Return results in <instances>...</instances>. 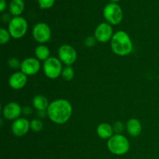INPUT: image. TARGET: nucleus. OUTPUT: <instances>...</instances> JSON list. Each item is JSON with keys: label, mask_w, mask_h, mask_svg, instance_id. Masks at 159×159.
I'll use <instances>...</instances> for the list:
<instances>
[{"label": "nucleus", "mask_w": 159, "mask_h": 159, "mask_svg": "<svg viewBox=\"0 0 159 159\" xmlns=\"http://www.w3.org/2000/svg\"><path fill=\"white\" fill-rule=\"evenodd\" d=\"M27 82V75L22 71L13 73L9 79V85L12 89L19 90L23 89Z\"/></svg>", "instance_id": "nucleus-13"}, {"label": "nucleus", "mask_w": 159, "mask_h": 159, "mask_svg": "<svg viewBox=\"0 0 159 159\" xmlns=\"http://www.w3.org/2000/svg\"><path fill=\"white\" fill-rule=\"evenodd\" d=\"M59 60L67 66H71L77 60V52L72 46L63 44L58 48Z\"/></svg>", "instance_id": "nucleus-7"}, {"label": "nucleus", "mask_w": 159, "mask_h": 159, "mask_svg": "<svg viewBox=\"0 0 159 159\" xmlns=\"http://www.w3.org/2000/svg\"><path fill=\"white\" fill-rule=\"evenodd\" d=\"M41 9H49L54 5V0H38Z\"/></svg>", "instance_id": "nucleus-23"}, {"label": "nucleus", "mask_w": 159, "mask_h": 159, "mask_svg": "<svg viewBox=\"0 0 159 159\" xmlns=\"http://www.w3.org/2000/svg\"><path fill=\"white\" fill-rule=\"evenodd\" d=\"M62 78L67 82H70L75 77V70L71 66H66L63 68L61 73Z\"/></svg>", "instance_id": "nucleus-19"}, {"label": "nucleus", "mask_w": 159, "mask_h": 159, "mask_svg": "<svg viewBox=\"0 0 159 159\" xmlns=\"http://www.w3.org/2000/svg\"><path fill=\"white\" fill-rule=\"evenodd\" d=\"M25 5L23 0H12L9 4L10 12L15 16H20L24 10Z\"/></svg>", "instance_id": "nucleus-18"}, {"label": "nucleus", "mask_w": 159, "mask_h": 159, "mask_svg": "<svg viewBox=\"0 0 159 159\" xmlns=\"http://www.w3.org/2000/svg\"><path fill=\"white\" fill-rule=\"evenodd\" d=\"M11 35L9 34V30L4 29V28H1L0 29V43L1 44H6L10 40Z\"/></svg>", "instance_id": "nucleus-20"}, {"label": "nucleus", "mask_w": 159, "mask_h": 159, "mask_svg": "<svg viewBox=\"0 0 159 159\" xmlns=\"http://www.w3.org/2000/svg\"><path fill=\"white\" fill-rule=\"evenodd\" d=\"M113 130H114L116 134H120L123 131V130H124V125L121 121H117V122H116L113 124Z\"/></svg>", "instance_id": "nucleus-25"}, {"label": "nucleus", "mask_w": 159, "mask_h": 159, "mask_svg": "<svg viewBox=\"0 0 159 159\" xmlns=\"http://www.w3.org/2000/svg\"><path fill=\"white\" fill-rule=\"evenodd\" d=\"M23 113L26 115H29L32 113V110L29 107H25L24 108H23Z\"/></svg>", "instance_id": "nucleus-26"}, {"label": "nucleus", "mask_w": 159, "mask_h": 159, "mask_svg": "<svg viewBox=\"0 0 159 159\" xmlns=\"http://www.w3.org/2000/svg\"><path fill=\"white\" fill-rule=\"evenodd\" d=\"M48 99L42 95L35 96L33 99V106L38 111H45L49 107Z\"/></svg>", "instance_id": "nucleus-16"}, {"label": "nucleus", "mask_w": 159, "mask_h": 159, "mask_svg": "<svg viewBox=\"0 0 159 159\" xmlns=\"http://www.w3.org/2000/svg\"><path fill=\"white\" fill-rule=\"evenodd\" d=\"M8 65L9 68H12V69H17V68H20L21 62L16 57H10L8 60Z\"/></svg>", "instance_id": "nucleus-22"}, {"label": "nucleus", "mask_w": 159, "mask_h": 159, "mask_svg": "<svg viewBox=\"0 0 159 159\" xmlns=\"http://www.w3.org/2000/svg\"><path fill=\"white\" fill-rule=\"evenodd\" d=\"M107 147L113 155H123L127 153L130 149V142L125 136L120 134H116L108 140Z\"/></svg>", "instance_id": "nucleus-3"}, {"label": "nucleus", "mask_w": 159, "mask_h": 159, "mask_svg": "<svg viewBox=\"0 0 159 159\" xmlns=\"http://www.w3.org/2000/svg\"><path fill=\"white\" fill-rule=\"evenodd\" d=\"M113 36V27L108 23H102L96 27L95 30L94 37L96 40L100 43H107L111 40Z\"/></svg>", "instance_id": "nucleus-9"}, {"label": "nucleus", "mask_w": 159, "mask_h": 159, "mask_svg": "<svg viewBox=\"0 0 159 159\" xmlns=\"http://www.w3.org/2000/svg\"><path fill=\"white\" fill-rule=\"evenodd\" d=\"M23 113V108L17 102H11L6 104L2 109L3 117L9 120H16L20 118V116Z\"/></svg>", "instance_id": "nucleus-11"}, {"label": "nucleus", "mask_w": 159, "mask_h": 159, "mask_svg": "<svg viewBox=\"0 0 159 159\" xmlns=\"http://www.w3.org/2000/svg\"><path fill=\"white\" fill-rule=\"evenodd\" d=\"M47 113L53 123L64 124L68 121L72 114V106L67 99H56L49 104Z\"/></svg>", "instance_id": "nucleus-1"}, {"label": "nucleus", "mask_w": 159, "mask_h": 159, "mask_svg": "<svg viewBox=\"0 0 159 159\" xmlns=\"http://www.w3.org/2000/svg\"><path fill=\"white\" fill-rule=\"evenodd\" d=\"M33 37L36 41L43 44L51 39V28L45 23H37L33 28Z\"/></svg>", "instance_id": "nucleus-8"}, {"label": "nucleus", "mask_w": 159, "mask_h": 159, "mask_svg": "<svg viewBox=\"0 0 159 159\" xmlns=\"http://www.w3.org/2000/svg\"><path fill=\"white\" fill-rule=\"evenodd\" d=\"M98 136L102 139H110L113 135V127L108 123H102L96 129Z\"/></svg>", "instance_id": "nucleus-15"}, {"label": "nucleus", "mask_w": 159, "mask_h": 159, "mask_svg": "<svg viewBox=\"0 0 159 159\" xmlns=\"http://www.w3.org/2000/svg\"><path fill=\"white\" fill-rule=\"evenodd\" d=\"M103 16L110 25H117L123 20V11L119 5L112 2L105 6Z\"/></svg>", "instance_id": "nucleus-6"}, {"label": "nucleus", "mask_w": 159, "mask_h": 159, "mask_svg": "<svg viewBox=\"0 0 159 159\" xmlns=\"http://www.w3.org/2000/svg\"><path fill=\"white\" fill-rule=\"evenodd\" d=\"M127 132L131 137H138L142 131L141 124L136 118H131L129 120L126 124Z\"/></svg>", "instance_id": "nucleus-14"}, {"label": "nucleus", "mask_w": 159, "mask_h": 159, "mask_svg": "<svg viewBox=\"0 0 159 159\" xmlns=\"http://www.w3.org/2000/svg\"><path fill=\"white\" fill-rule=\"evenodd\" d=\"M111 1H113V2H116V1H119V0H111Z\"/></svg>", "instance_id": "nucleus-28"}, {"label": "nucleus", "mask_w": 159, "mask_h": 159, "mask_svg": "<svg viewBox=\"0 0 159 159\" xmlns=\"http://www.w3.org/2000/svg\"><path fill=\"white\" fill-rule=\"evenodd\" d=\"M20 69L26 75H34L40 69V63L36 57H27L21 61Z\"/></svg>", "instance_id": "nucleus-10"}, {"label": "nucleus", "mask_w": 159, "mask_h": 159, "mask_svg": "<svg viewBox=\"0 0 159 159\" xmlns=\"http://www.w3.org/2000/svg\"><path fill=\"white\" fill-rule=\"evenodd\" d=\"M28 29L26 20L23 17L14 16L9 23V30L11 37L14 39H20L24 37Z\"/></svg>", "instance_id": "nucleus-4"}, {"label": "nucleus", "mask_w": 159, "mask_h": 159, "mask_svg": "<svg viewBox=\"0 0 159 159\" xmlns=\"http://www.w3.org/2000/svg\"><path fill=\"white\" fill-rule=\"evenodd\" d=\"M111 48L118 56L128 55L133 51V43L130 36L124 30H119L113 34L111 39Z\"/></svg>", "instance_id": "nucleus-2"}, {"label": "nucleus", "mask_w": 159, "mask_h": 159, "mask_svg": "<svg viewBox=\"0 0 159 159\" xmlns=\"http://www.w3.org/2000/svg\"><path fill=\"white\" fill-rule=\"evenodd\" d=\"M43 70L45 75L51 79H55L61 75L62 62L58 58L51 57L43 61Z\"/></svg>", "instance_id": "nucleus-5"}, {"label": "nucleus", "mask_w": 159, "mask_h": 159, "mask_svg": "<svg viewBox=\"0 0 159 159\" xmlns=\"http://www.w3.org/2000/svg\"><path fill=\"white\" fill-rule=\"evenodd\" d=\"M96 37H93V36H89V37H86L85 40V47H87V48H92V47L95 46L96 43Z\"/></svg>", "instance_id": "nucleus-24"}, {"label": "nucleus", "mask_w": 159, "mask_h": 159, "mask_svg": "<svg viewBox=\"0 0 159 159\" xmlns=\"http://www.w3.org/2000/svg\"><path fill=\"white\" fill-rule=\"evenodd\" d=\"M43 123L40 119H34L30 121V128L34 132H40L43 130Z\"/></svg>", "instance_id": "nucleus-21"}, {"label": "nucleus", "mask_w": 159, "mask_h": 159, "mask_svg": "<svg viewBox=\"0 0 159 159\" xmlns=\"http://www.w3.org/2000/svg\"><path fill=\"white\" fill-rule=\"evenodd\" d=\"M30 128V122L27 119L20 117L14 120L12 124V132L15 136L23 137L27 134Z\"/></svg>", "instance_id": "nucleus-12"}, {"label": "nucleus", "mask_w": 159, "mask_h": 159, "mask_svg": "<svg viewBox=\"0 0 159 159\" xmlns=\"http://www.w3.org/2000/svg\"><path fill=\"white\" fill-rule=\"evenodd\" d=\"M35 53L36 58L38 59L39 61H45L46 60H48L50 57V54H51V51L50 49L44 44H40L35 48Z\"/></svg>", "instance_id": "nucleus-17"}, {"label": "nucleus", "mask_w": 159, "mask_h": 159, "mask_svg": "<svg viewBox=\"0 0 159 159\" xmlns=\"http://www.w3.org/2000/svg\"><path fill=\"white\" fill-rule=\"evenodd\" d=\"M0 1H1V2H0V4H1V6H0V11L3 12L6 7V3L5 0H0Z\"/></svg>", "instance_id": "nucleus-27"}]
</instances>
